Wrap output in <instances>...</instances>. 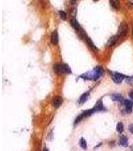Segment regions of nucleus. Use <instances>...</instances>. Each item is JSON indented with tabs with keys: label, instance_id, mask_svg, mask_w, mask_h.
Instances as JSON below:
<instances>
[{
	"label": "nucleus",
	"instance_id": "obj_10",
	"mask_svg": "<svg viewBox=\"0 0 133 151\" xmlns=\"http://www.w3.org/2000/svg\"><path fill=\"white\" fill-rule=\"evenodd\" d=\"M58 41H59V35H58L57 29H55V30L51 33V42H52V45H56L58 43Z\"/></svg>",
	"mask_w": 133,
	"mask_h": 151
},
{
	"label": "nucleus",
	"instance_id": "obj_11",
	"mask_svg": "<svg viewBox=\"0 0 133 151\" xmlns=\"http://www.w3.org/2000/svg\"><path fill=\"white\" fill-rule=\"evenodd\" d=\"M89 95H90L89 92H86V93L82 94L80 96V98L78 99V101H77V103H78L79 105H83L87 101V99L89 98Z\"/></svg>",
	"mask_w": 133,
	"mask_h": 151
},
{
	"label": "nucleus",
	"instance_id": "obj_25",
	"mask_svg": "<svg viewBox=\"0 0 133 151\" xmlns=\"http://www.w3.org/2000/svg\"><path fill=\"white\" fill-rule=\"evenodd\" d=\"M93 1H98V0H93Z\"/></svg>",
	"mask_w": 133,
	"mask_h": 151
},
{
	"label": "nucleus",
	"instance_id": "obj_18",
	"mask_svg": "<svg viewBox=\"0 0 133 151\" xmlns=\"http://www.w3.org/2000/svg\"><path fill=\"white\" fill-rule=\"evenodd\" d=\"M58 13H59V16H60V18H61L62 20H66V19H67V13L65 11L60 10Z\"/></svg>",
	"mask_w": 133,
	"mask_h": 151
},
{
	"label": "nucleus",
	"instance_id": "obj_13",
	"mask_svg": "<svg viewBox=\"0 0 133 151\" xmlns=\"http://www.w3.org/2000/svg\"><path fill=\"white\" fill-rule=\"evenodd\" d=\"M128 144H129V143H128V138L126 137V136H124V135L120 136V138H119V145L122 146V147H127Z\"/></svg>",
	"mask_w": 133,
	"mask_h": 151
},
{
	"label": "nucleus",
	"instance_id": "obj_19",
	"mask_svg": "<svg viewBox=\"0 0 133 151\" xmlns=\"http://www.w3.org/2000/svg\"><path fill=\"white\" fill-rule=\"evenodd\" d=\"M128 129H129L130 132H131V133L133 134V124H131V125H130L129 127H128Z\"/></svg>",
	"mask_w": 133,
	"mask_h": 151
},
{
	"label": "nucleus",
	"instance_id": "obj_21",
	"mask_svg": "<svg viewBox=\"0 0 133 151\" xmlns=\"http://www.w3.org/2000/svg\"><path fill=\"white\" fill-rule=\"evenodd\" d=\"M129 5H131L133 7V0H131V1L129 2Z\"/></svg>",
	"mask_w": 133,
	"mask_h": 151
},
{
	"label": "nucleus",
	"instance_id": "obj_12",
	"mask_svg": "<svg viewBox=\"0 0 133 151\" xmlns=\"http://www.w3.org/2000/svg\"><path fill=\"white\" fill-rule=\"evenodd\" d=\"M119 40V37L117 36V35H114V36H112V37H110V38H109V40H108V42H107V47H114L115 43L117 42V40Z\"/></svg>",
	"mask_w": 133,
	"mask_h": 151
},
{
	"label": "nucleus",
	"instance_id": "obj_17",
	"mask_svg": "<svg viewBox=\"0 0 133 151\" xmlns=\"http://www.w3.org/2000/svg\"><path fill=\"white\" fill-rule=\"evenodd\" d=\"M79 146H80L82 149H86L87 148V143L84 138H80V140H79Z\"/></svg>",
	"mask_w": 133,
	"mask_h": 151
},
{
	"label": "nucleus",
	"instance_id": "obj_7",
	"mask_svg": "<svg viewBox=\"0 0 133 151\" xmlns=\"http://www.w3.org/2000/svg\"><path fill=\"white\" fill-rule=\"evenodd\" d=\"M123 104H124V106H125V111H126V113L128 114L131 113L132 109H133V101H131V100H124Z\"/></svg>",
	"mask_w": 133,
	"mask_h": 151
},
{
	"label": "nucleus",
	"instance_id": "obj_14",
	"mask_svg": "<svg viewBox=\"0 0 133 151\" xmlns=\"http://www.w3.org/2000/svg\"><path fill=\"white\" fill-rule=\"evenodd\" d=\"M109 3H110V6L112 7L113 9H115V10H118V9H120V1L119 0H109Z\"/></svg>",
	"mask_w": 133,
	"mask_h": 151
},
{
	"label": "nucleus",
	"instance_id": "obj_3",
	"mask_svg": "<svg viewBox=\"0 0 133 151\" xmlns=\"http://www.w3.org/2000/svg\"><path fill=\"white\" fill-rule=\"evenodd\" d=\"M128 30H129V26H128L127 23L125 22H122L121 24L119 25L118 27V33H117V36L119 38H123L127 35L128 33Z\"/></svg>",
	"mask_w": 133,
	"mask_h": 151
},
{
	"label": "nucleus",
	"instance_id": "obj_24",
	"mask_svg": "<svg viewBox=\"0 0 133 151\" xmlns=\"http://www.w3.org/2000/svg\"><path fill=\"white\" fill-rule=\"evenodd\" d=\"M132 35H133V28H132Z\"/></svg>",
	"mask_w": 133,
	"mask_h": 151
},
{
	"label": "nucleus",
	"instance_id": "obj_22",
	"mask_svg": "<svg viewBox=\"0 0 133 151\" xmlns=\"http://www.w3.org/2000/svg\"><path fill=\"white\" fill-rule=\"evenodd\" d=\"M70 1H71V3H73V4H74V3H75V2L77 1V0H70Z\"/></svg>",
	"mask_w": 133,
	"mask_h": 151
},
{
	"label": "nucleus",
	"instance_id": "obj_15",
	"mask_svg": "<svg viewBox=\"0 0 133 151\" xmlns=\"http://www.w3.org/2000/svg\"><path fill=\"white\" fill-rule=\"evenodd\" d=\"M111 98H112L113 101L118 102V103H121V102H124V99L120 94H113L111 95Z\"/></svg>",
	"mask_w": 133,
	"mask_h": 151
},
{
	"label": "nucleus",
	"instance_id": "obj_8",
	"mask_svg": "<svg viewBox=\"0 0 133 151\" xmlns=\"http://www.w3.org/2000/svg\"><path fill=\"white\" fill-rule=\"evenodd\" d=\"M62 103H63V99H62V97H60V96H56L52 100V105L54 108H59V107L62 105Z\"/></svg>",
	"mask_w": 133,
	"mask_h": 151
},
{
	"label": "nucleus",
	"instance_id": "obj_2",
	"mask_svg": "<svg viewBox=\"0 0 133 151\" xmlns=\"http://www.w3.org/2000/svg\"><path fill=\"white\" fill-rule=\"evenodd\" d=\"M53 70L57 75H67L72 73L70 67L66 64H55L53 65Z\"/></svg>",
	"mask_w": 133,
	"mask_h": 151
},
{
	"label": "nucleus",
	"instance_id": "obj_6",
	"mask_svg": "<svg viewBox=\"0 0 133 151\" xmlns=\"http://www.w3.org/2000/svg\"><path fill=\"white\" fill-rule=\"evenodd\" d=\"M93 111H94V113L95 112H105L106 111V108L104 107V105H103L102 103V100H98L97 102H96V104H95V106L93 107Z\"/></svg>",
	"mask_w": 133,
	"mask_h": 151
},
{
	"label": "nucleus",
	"instance_id": "obj_4",
	"mask_svg": "<svg viewBox=\"0 0 133 151\" xmlns=\"http://www.w3.org/2000/svg\"><path fill=\"white\" fill-rule=\"evenodd\" d=\"M94 113V111H93V109H90V110H85V111H83L82 113L79 115L78 117L76 118V120L74 121V125H77L80 121L83 120L84 118H86V117H88V116H90L91 114H93Z\"/></svg>",
	"mask_w": 133,
	"mask_h": 151
},
{
	"label": "nucleus",
	"instance_id": "obj_9",
	"mask_svg": "<svg viewBox=\"0 0 133 151\" xmlns=\"http://www.w3.org/2000/svg\"><path fill=\"white\" fill-rule=\"evenodd\" d=\"M83 40H85L86 43H87V45H88V47H90L91 50H94V52H97V50H98V48L95 47V45H94V43H93V41L91 40V38L89 37L88 35H86L85 36H84V38H83Z\"/></svg>",
	"mask_w": 133,
	"mask_h": 151
},
{
	"label": "nucleus",
	"instance_id": "obj_20",
	"mask_svg": "<svg viewBox=\"0 0 133 151\" xmlns=\"http://www.w3.org/2000/svg\"><path fill=\"white\" fill-rule=\"evenodd\" d=\"M129 96H130V98H131V99L133 100V90H131V91H130Z\"/></svg>",
	"mask_w": 133,
	"mask_h": 151
},
{
	"label": "nucleus",
	"instance_id": "obj_16",
	"mask_svg": "<svg viewBox=\"0 0 133 151\" xmlns=\"http://www.w3.org/2000/svg\"><path fill=\"white\" fill-rule=\"evenodd\" d=\"M116 130H117L118 133H122L123 130H124V124L122 122L117 123V126H116Z\"/></svg>",
	"mask_w": 133,
	"mask_h": 151
},
{
	"label": "nucleus",
	"instance_id": "obj_23",
	"mask_svg": "<svg viewBox=\"0 0 133 151\" xmlns=\"http://www.w3.org/2000/svg\"><path fill=\"white\" fill-rule=\"evenodd\" d=\"M43 151H49V150H48L47 148H44V150H43Z\"/></svg>",
	"mask_w": 133,
	"mask_h": 151
},
{
	"label": "nucleus",
	"instance_id": "obj_1",
	"mask_svg": "<svg viewBox=\"0 0 133 151\" xmlns=\"http://www.w3.org/2000/svg\"><path fill=\"white\" fill-rule=\"evenodd\" d=\"M103 73H104L103 68L100 67V65H97V67L94 68L91 72L85 73V74L81 75L79 78H80V79H83V80H94V81H96V80H98L99 78L103 75Z\"/></svg>",
	"mask_w": 133,
	"mask_h": 151
},
{
	"label": "nucleus",
	"instance_id": "obj_5",
	"mask_svg": "<svg viewBox=\"0 0 133 151\" xmlns=\"http://www.w3.org/2000/svg\"><path fill=\"white\" fill-rule=\"evenodd\" d=\"M110 74H111V77H112L113 82L116 83V84H120V83H121L123 80L128 79L126 76H124V75H122V74H119V73L110 72Z\"/></svg>",
	"mask_w": 133,
	"mask_h": 151
}]
</instances>
